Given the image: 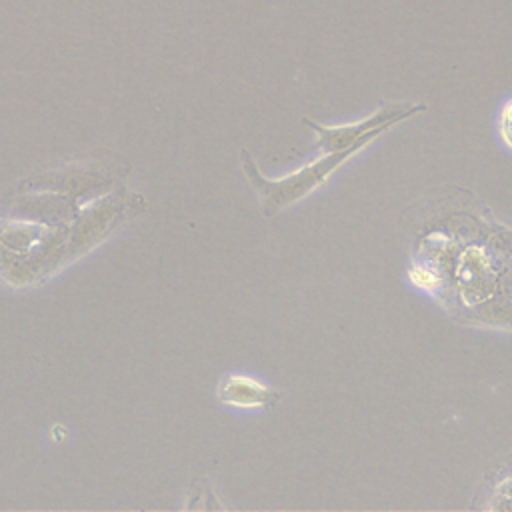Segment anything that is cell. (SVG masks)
Masks as SVG:
<instances>
[{"instance_id": "obj_1", "label": "cell", "mask_w": 512, "mask_h": 512, "mask_svg": "<svg viewBox=\"0 0 512 512\" xmlns=\"http://www.w3.org/2000/svg\"><path fill=\"white\" fill-rule=\"evenodd\" d=\"M360 150L362 148H348V150H342V152L324 154L322 158L298 168L296 172L286 174L280 180L264 178L260 174V170L256 168V164L252 162V156L246 150L242 152V166H244V172H246L250 184L258 192L266 212H274V210L286 208L288 204L304 198L314 188L324 184L336 168H340L348 158H352Z\"/></svg>"}, {"instance_id": "obj_3", "label": "cell", "mask_w": 512, "mask_h": 512, "mask_svg": "<svg viewBox=\"0 0 512 512\" xmlns=\"http://www.w3.org/2000/svg\"><path fill=\"white\" fill-rule=\"evenodd\" d=\"M218 396L222 402L242 408H254V406H268L278 400V392L248 378L230 374L226 376L218 386Z\"/></svg>"}, {"instance_id": "obj_4", "label": "cell", "mask_w": 512, "mask_h": 512, "mask_svg": "<svg viewBox=\"0 0 512 512\" xmlns=\"http://www.w3.org/2000/svg\"><path fill=\"white\" fill-rule=\"evenodd\" d=\"M498 136L506 144V148L512 150V98L504 102L498 112Z\"/></svg>"}, {"instance_id": "obj_5", "label": "cell", "mask_w": 512, "mask_h": 512, "mask_svg": "<svg viewBox=\"0 0 512 512\" xmlns=\"http://www.w3.org/2000/svg\"><path fill=\"white\" fill-rule=\"evenodd\" d=\"M410 278L416 286L420 288H426V290H432L436 286V276L430 272V270H424V268H416L410 272Z\"/></svg>"}, {"instance_id": "obj_2", "label": "cell", "mask_w": 512, "mask_h": 512, "mask_svg": "<svg viewBox=\"0 0 512 512\" xmlns=\"http://www.w3.org/2000/svg\"><path fill=\"white\" fill-rule=\"evenodd\" d=\"M424 108H426L424 104H408V102L386 104L380 110H376L374 114H370L368 118H362V120L350 122V124L324 126V124L312 122L308 118H304V124L316 132L318 150L322 154H332V152H342L348 148H364L378 134L386 132L396 122H402Z\"/></svg>"}]
</instances>
